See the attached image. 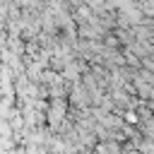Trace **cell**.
<instances>
[{"label":"cell","mask_w":154,"mask_h":154,"mask_svg":"<svg viewBox=\"0 0 154 154\" xmlns=\"http://www.w3.org/2000/svg\"><path fill=\"white\" fill-rule=\"evenodd\" d=\"M96 154H123V147L116 144V142H99Z\"/></svg>","instance_id":"obj_1"},{"label":"cell","mask_w":154,"mask_h":154,"mask_svg":"<svg viewBox=\"0 0 154 154\" xmlns=\"http://www.w3.org/2000/svg\"><path fill=\"white\" fill-rule=\"evenodd\" d=\"M113 46H118V38H116L113 34H108V36H106V48H113Z\"/></svg>","instance_id":"obj_2"}]
</instances>
